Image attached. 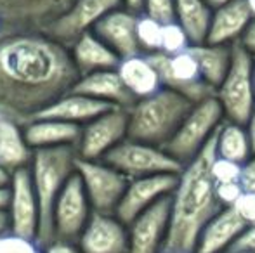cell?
Returning a JSON list of instances; mask_svg holds the SVG:
<instances>
[{
	"label": "cell",
	"instance_id": "cell-1",
	"mask_svg": "<svg viewBox=\"0 0 255 253\" xmlns=\"http://www.w3.org/2000/svg\"><path fill=\"white\" fill-rule=\"evenodd\" d=\"M80 78L71 52L45 33L0 37V113L24 125Z\"/></svg>",
	"mask_w": 255,
	"mask_h": 253
},
{
	"label": "cell",
	"instance_id": "cell-2",
	"mask_svg": "<svg viewBox=\"0 0 255 253\" xmlns=\"http://www.w3.org/2000/svg\"><path fill=\"white\" fill-rule=\"evenodd\" d=\"M215 134L203 151L179 173V184L172 194L170 227L163 252L195 253L205 226L222 210L212 177V163L217 156Z\"/></svg>",
	"mask_w": 255,
	"mask_h": 253
},
{
	"label": "cell",
	"instance_id": "cell-3",
	"mask_svg": "<svg viewBox=\"0 0 255 253\" xmlns=\"http://www.w3.org/2000/svg\"><path fill=\"white\" fill-rule=\"evenodd\" d=\"M191 108L189 99L165 87L149 97L137 99L127 108L128 139L165 148Z\"/></svg>",
	"mask_w": 255,
	"mask_h": 253
},
{
	"label": "cell",
	"instance_id": "cell-4",
	"mask_svg": "<svg viewBox=\"0 0 255 253\" xmlns=\"http://www.w3.org/2000/svg\"><path fill=\"white\" fill-rule=\"evenodd\" d=\"M77 149L75 148H51L33 149L30 162V173L40 206V229L37 243L42 248L54 241L52 212L57 196L66 182L77 172Z\"/></svg>",
	"mask_w": 255,
	"mask_h": 253
},
{
	"label": "cell",
	"instance_id": "cell-5",
	"mask_svg": "<svg viewBox=\"0 0 255 253\" xmlns=\"http://www.w3.org/2000/svg\"><path fill=\"white\" fill-rule=\"evenodd\" d=\"M224 120V109L217 95L196 102L163 149L186 167L203 151Z\"/></svg>",
	"mask_w": 255,
	"mask_h": 253
},
{
	"label": "cell",
	"instance_id": "cell-6",
	"mask_svg": "<svg viewBox=\"0 0 255 253\" xmlns=\"http://www.w3.org/2000/svg\"><path fill=\"white\" fill-rule=\"evenodd\" d=\"M254 61L255 58L240 45V42L233 44L231 68L215 90L226 120L245 127L255 109Z\"/></svg>",
	"mask_w": 255,
	"mask_h": 253
},
{
	"label": "cell",
	"instance_id": "cell-7",
	"mask_svg": "<svg viewBox=\"0 0 255 253\" xmlns=\"http://www.w3.org/2000/svg\"><path fill=\"white\" fill-rule=\"evenodd\" d=\"M104 162L115 167L130 180L141 179V177L163 175V173L179 175L184 169V165H181L163 148L132 141V139H125L113 151L108 153Z\"/></svg>",
	"mask_w": 255,
	"mask_h": 253
},
{
	"label": "cell",
	"instance_id": "cell-8",
	"mask_svg": "<svg viewBox=\"0 0 255 253\" xmlns=\"http://www.w3.org/2000/svg\"><path fill=\"white\" fill-rule=\"evenodd\" d=\"M146 56L156 68L161 85L165 88L179 92L193 104L215 95V88L203 80L198 61L189 52V49L175 56H168L165 52H154Z\"/></svg>",
	"mask_w": 255,
	"mask_h": 253
},
{
	"label": "cell",
	"instance_id": "cell-9",
	"mask_svg": "<svg viewBox=\"0 0 255 253\" xmlns=\"http://www.w3.org/2000/svg\"><path fill=\"white\" fill-rule=\"evenodd\" d=\"M77 173L82 179L84 189L99 213H115L124 198L130 179L118 172L104 160H77Z\"/></svg>",
	"mask_w": 255,
	"mask_h": 253
},
{
	"label": "cell",
	"instance_id": "cell-10",
	"mask_svg": "<svg viewBox=\"0 0 255 253\" xmlns=\"http://www.w3.org/2000/svg\"><path fill=\"white\" fill-rule=\"evenodd\" d=\"M71 2L73 0H0L3 35L45 33Z\"/></svg>",
	"mask_w": 255,
	"mask_h": 253
},
{
	"label": "cell",
	"instance_id": "cell-11",
	"mask_svg": "<svg viewBox=\"0 0 255 253\" xmlns=\"http://www.w3.org/2000/svg\"><path fill=\"white\" fill-rule=\"evenodd\" d=\"M125 139H128L127 109L111 108L82 125L77 155L82 160H104Z\"/></svg>",
	"mask_w": 255,
	"mask_h": 253
},
{
	"label": "cell",
	"instance_id": "cell-12",
	"mask_svg": "<svg viewBox=\"0 0 255 253\" xmlns=\"http://www.w3.org/2000/svg\"><path fill=\"white\" fill-rule=\"evenodd\" d=\"M92 205L87 198V192L84 189L82 179L78 173L66 182L61 194L57 196L56 205L52 212V234L54 240L70 241L77 243L80 234L84 233L85 226L91 220Z\"/></svg>",
	"mask_w": 255,
	"mask_h": 253
},
{
	"label": "cell",
	"instance_id": "cell-13",
	"mask_svg": "<svg viewBox=\"0 0 255 253\" xmlns=\"http://www.w3.org/2000/svg\"><path fill=\"white\" fill-rule=\"evenodd\" d=\"M124 7V0H73L71 5L47 28L45 35L70 49L89 33L111 10Z\"/></svg>",
	"mask_w": 255,
	"mask_h": 253
},
{
	"label": "cell",
	"instance_id": "cell-14",
	"mask_svg": "<svg viewBox=\"0 0 255 253\" xmlns=\"http://www.w3.org/2000/svg\"><path fill=\"white\" fill-rule=\"evenodd\" d=\"M7 212L10 217V233L37 241L40 229V206L28 167L10 175Z\"/></svg>",
	"mask_w": 255,
	"mask_h": 253
},
{
	"label": "cell",
	"instance_id": "cell-15",
	"mask_svg": "<svg viewBox=\"0 0 255 253\" xmlns=\"http://www.w3.org/2000/svg\"><path fill=\"white\" fill-rule=\"evenodd\" d=\"M172 213V194L160 199L128 224V253H161Z\"/></svg>",
	"mask_w": 255,
	"mask_h": 253
},
{
	"label": "cell",
	"instance_id": "cell-16",
	"mask_svg": "<svg viewBox=\"0 0 255 253\" xmlns=\"http://www.w3.org/2000/svg\"><path fill=\"white\" fill-rule=\"evenodd\" d=\"M177 184L179 175H174V173L132 179L128 182L127 191H125L115 215L128 226L135 217L141 215L144 210H148L154 203L174 194Z\"/></svg>",
	"mask_w": 255,
	"mask_h": 253
},
{
	"label": "cell",
	"instance_id": "cell-17",
	"mask_svg": "<svg viewBox=\"0 0 255 253\" xmlns=\"http://www.w3.org/2000/svg\"><path fill=\"white\" fill-rule=\"evenodd\" d=\"M77 245L82 253H128V227L115 213L94 212Z\"/></svg>",
	"mask_w": 255,
	"mask_h": 253
},
{
	"label": "cell",
	"instance_id": "cell-18",
	"mask_svg": "<svg viewBox=\"0 0 255 253\" xmlns=\"http://www.w3.org/2000/svg\"><path fill=\"white\" fill-rule=\"evenodd\" d=\"M137 17L139 14L120 7L106 14L92 31L120 59L139 56L142 52L137 42Z\"/></svg>",
	"mask_w": 255,
	"mask_h": 253
},
{
	"label": "cell",
	"instance_id": "cell-19",
	"mask_svg": "<svg viewBox=\"0 0 255 253\" xmlns=\"http://www.w3.org/2000/svg\"><path fill=\"white\" fill-rule=\"evenodd\" d=\"M71 92L87 95L96 101L106 102L115 108H130L135 102L134 95L127 90L125 84L122 82L118 70H103L96 73L82 75L75 82Z\"/></svg>",
	"mask_w": 255,
	"mask_h": 253
},
{
	"label": "cell",
	"instance_id": "cell-20",
	"mask_svg": "<svg viewBox=\"0 0 255 253\" xmlns=\"http://www.w3.org/2000/svg\"><path fill=\"white\" fill-rule=\"evenodd\" d=\"M254 19L247 0H231L215 7L212 14L207 44L233 45L242 38L243 31Z\"/></svg>",
	"mask_w": 255,
	"mask_h": 253
},
{
	"label": "cell",
	"instance_id": "cell-21",
	"mask_svg": "<svg viewBox=\"0 0 255 253\" xmlns=\"http://www.w3.org/2000/svg\"><path fill=\"white\" fill-rule=\"evenodd\" d=\"M111 108H115V106H110L106 102L96 101L92 97H87V95H82L70 90L68 94L61 95L59 99L51 102L40 113H37L33 118L59 120V122L75 123V125L82 127Z\"/></svg>",
	"mask_w": 255,
	"mask_h": 253
},
{
	"label": "cell",
	"instance_id": "cell-22",
	"mask_svg": "<svg viewBox=\"0 0 255 253\" xmlns=\"http://www.w3.org/2000/svg\"><path fill=\"white\" fill-rule=\"evenodd\" d=\"M245 229L247 224L235 212V208H222L205 226L195 253H228Z\"/></svg>",
	"mask_w": 255,
	"mask_h": 253
},
{
	"label": "cell",
	"instance_id": "cell-23",
	"mask_svg": "<svg viewBox=\"0 0 255 253\" xmlns=\"http://www.w3.org/2000/svg\"><path fill=\"white\" fill-rule=\"evenodd\" d=\"M82 127L49 118H31L24 123V135L31 149L75 148L80 141Z\"/></svg>",
	"mask_w": 255,
	"mask_h": 253
},
{
	"label": "cell",
	"instance_id": "cell-24",
	"mask_svg": "<svg viewBox=\"0 0 255 253\" xmlns=\"http://www.w3.org/2000/svg\"><path fill=\"white\" fill-rule=\"evenodd\" d=\"M33 149L24 135V125L0 113V165L14 173L30 167Z\"/></svg>",
	"mask_w": 255,
	"mask_h": 253
},
{
	"label": "cell",
	"instance_id": "cell-25",
	"mask_svg": "<svg viewBox=\"0 0 255 253\" xmlns=\"http://www.w3.org/2000/svg\"><path fill=\"white\" fill-rule=\"evenodd\" d=\"M70 52L80 77L103 70H117L122 61L94 31L82 35L70 47Z\"/></svg>",
	"mask_w": 255,
	"mask_h": 253
},
{
	"label": "cell",
	"instance_id": "cell-26",
	"mask_svg": "<svg viewBox=\"0 0 255 253\" xmlns=\"http://www.w3.org/2000/svg\"><path fill=\"white\" fill-rule=\"evenodd\" d=\"M117 70L122 82L125 84L127 90L134 95L135 101L149 97L163 88L156 68L153 66V63L146 54L122 59Z\"/></svg>",
	"mask_w": 255,
	"mask_h": 253
},
{
	"label": "cell",
	"instance_id": "cell-27",
	"mask_svg": "<svg viewBox=\"0 0 255 253\" xmlns=\"http://www.w3.org/2000/svg\"><path fill=\"white\" fill-rule=\"evenodd\" d=\"M189 52L198 61L203 80L217 90L231 68L233 45H214L205 42V44L191 45Z\"/></svg>",
	"mask_w": 255,
	"mask_h": 253
},
{
	"label": "cell",
	"instance_id": "cell-28",
	"mask_svg": "<svg viewBox=\"0 0 255 253\" xmlns=\"http://www.w3.org/2000/svg\"><path fill=\"white\" fill-rule=\"evenodd\" d=\"M175 21L184 28L193 45L205 44L210 30L214 7L208 0H174Z\"/></svg>",
	"mask_w": 255,
	"mask_h": 253
},
{
	"label": "cell",
	"instance_id": "cell-29",
	"mask_svg": "<svg viewBox=\"0 0 255 253\" xmlns=\"http://www.w3.org/2000/svg\"><path fill=\"white\" fill-rule=\"evenodd\" d=\"M215 148H217V156L231 160L240 165H245L252 156H255L247 127L228 120L222 122L215 134Z\"/></svg>",
	"mask_w": 255,
	"mask_h": 253
},
{
	"label": "cell",
	"instance_id": "cell-30",
	"mask_svg": "<svg viewBox=\"0 0 255 253\" xmlns=\"http://www.w3.org/2000/svg\"><path fill=\"white\" fill-rule=\"evenodd\" d=\"M161 30L160 21L141 12L137 17V42L142 54H154L161 51Z\"/></svg>",
	"mask_w": 255,
	"mask_h": 253
},
{
	"label": "cell",
	"instance_id": "cell-31",
	"mask_svg": "<svg viewBox=\"0 0 255 253\" xmlns=\"http://www.w3.org/2000/svg\"><path fill=\"white\" fill-rule=\"evenodd\" d=\"M191 40H189L188 33L184 31V28L177 23V21H172V23H165L163 30H161V51L168 56L181 54V52L188 51L191 47Z\"/></svg>",
	"mask_w": 255,
	"mask_h": 253
},
{
	"label": "cell",
	"instance_id": "cell-32",
	"mask_svg": "<svg viewBox=\"0 0 255 253\" xmlns=\"http://www.w3.org/2000/svg\"><path fill=\"white\" fill-rule=\"evenodd\" d=\"M243 165L231 160L215 156L214 163H212V177H214L215 184H224V182H240L242 177Z\"/></svg>",
	"mask_w": 255,
	"mask_h": 253
},
{
	"label": "cell",
	"instance_id": "cell-33",
	"mask_svg": "<svg viewBox=\"0 0 255 253\" xmlns=\"http://www.w3.org/2000/svg\"><path fill=\"white\" fill-rule=\"evenodd\" d=\"M0 253H42V247L35 240L7 233L0 236Z\"/></svg>",
	"mask_w": 255,
	"mask_h": 253
},
{
	"label": "cell",
	"instance_id": "cell-34",
	"mask_svg": "<svg viewBox=\"0 0 255 253\" xmlns=\"http://www.w3.org/2000/svg\"><path fill=\"white\" fill-rule=\"evenodd\" d=\"M142 12L160 21L161 24L175 21V2L174 0H144Z\"/></svg>",
	"mask_w": 255,
	"mask_h": 253
},
{
	"label": "cell",
	"instance_id": "cell-35",
	"mask_svg": "<svg viewBox=\"0 0 255 253\" xmlns=\"http://www.w3.org/2000/svg\"><path fill=\"white\" fill-rule=\"evenodd\" d=\"M242 194H243V187L240 182L215 184V196H217L222 208H233Z\"/></svg>",
	"mask_w": 255,
	"mask_h": 253
},
{
	"label": "cell",
	"instance_id": "cell-36",
	"mask_svg": "<svg viewBox=\"0 0 255 253\" xmlns=\"http://www.w3.org/2000/svg\"><path fill=\"white\" fill-rule=\"evenodd\" d=\"M233 208L242 217L247 226H254L255 224V194L254 192H243Z\"/></svg>",
	"mask_w": 255,
	"mask_h": 253
},
{
	"label": "cell",
	"instance_id": "cell-37",
	"mask_svg": "<svg viewBox=\"0 0 255 253\" xmlns=\"http://www.w3.org/2000/svg\"><path fill=\"white\" fill-rule=\"evenodd\" d=\"M238 252H254L255 253V224L247 226V229L238 236V240L233 243L228 253H238Z\"/></svg>",
	"mask_w": 255,
	"mask_h": 253
},
{
	"label": "cell",
	"instance_id": "cell-38",
	"mask_svg": "<svg viewBox=\"0 0 255 253\" xmlns=\"http://www.w3.org/2000/svg\"><path fill=\"white\" fill-rule=\"evenodd\" d=\"M240 184L243 187V192H254L255 194V156L249 160L242 169Z\"/></svg>",
	"mask_w": 255,
	"mask_h": 253
},
{
	"label": "cell",
	"instance_id": "cell-39",
	"mask_svg": "<svg viewBox=\"0 0 255 253\" xmlns=\"http://www.w3.org/2000/svg\"><path fill=\"white\" fill-rule=\"evenodd\" d=\"M44 253H82L77 243H70V241H59L54 240L47 247L42 248Z\"/></svg>",
	"mask_w": 255,
	"mask_h": 253
},
{
	"label": "cell",
	"instance_id": "cell-40",
	"mask_svg": "<svg viewBox=\"0 0 255 253\" xmlns=\"http://www.w3.org/2000/svg\"><path fill=\"white\" fill-rule=\"evenodd\" d=\"M238 42L250 56H254L255 58V17L250 21V24L247 26V30L243 31L242 38H240Z\"/></svg>",
	"mask_w": 255,
	"mask_h": 253
},
{
	"label": "cell",
	"instance_id": "cell-41",
	"mask_svg": "<svg viewBox=\"0 0 255 253\" xmlns=\"http://www.w3.org/2000/svg\"><path fill=\"white\" fill-rule=\"evenodd\" d=\"M10 233V217L7 208H0V236Z\"/></svg>",
	"mask_w": 255,
	"mask_h": 253
},
{
	"label": "cell",
	"instance_id": "cell-42",
	"mask_svg": "<svg viewBox=\"0 0 255 253\" xmlns=\"http://www.w3.org/2000/svg\"><path fill=\"white\" fill-rule=\"evenodd\" d=\"M124 7L135 14H141L144 9V0H124Z\"/></svg>",
	"mask_w": 255,
	"mask_h": 253
},
{
	"label": "cell",
	"instance_id": "cell-43",
	"mask_svg": "<svg viewBox=\"0 0 255 253\" xmlns=\"http://www.w3.org/2000/svg\"><path fill=\"white\" fill-rule=\"evenodd\" d=\"M247 130H249V135H250V142H252V149H254V155H255V109L250 116L249 123H247Z\"/></svg>",
	"mask_w": 255,
	"mask_h": 253
},
{
	"label": "cell",
	"instance_id": "cell-44",
	"mask_svg": "<svg viewBox=\"0 0 255 253\" xmlns=\"http://www.w3.org/2000/svg\"><path fill=\"white\" fill-rule=\"evenodd\" d=\"M10 175H12V173L7 172V170L3 169L2 165H0V187H9V184H10Z\"/></svg>",
	"mask_w": 255,
	"mask_h": 253
},
{
	"label": "cell",
	"instance_id": "cell-45",
	"mask_svg": "<svg viewBox=\"0 0 255 253\" xmlns=\"http://www.w3.org/2000/svg\"><path fill=\"white\" fill-rule=\"evenodd\" d=\"M9 205V187H0V208H7Z\"/></svg>",
	"mask_w": 255,
	"mask_h": 253
},
{
	"label": "cell",
	"instance_id": "cell-46",
	"mask_svg": "<svg viewBox=\"0 0 255 253\" xmlns=\"http://www.w3.org/2000/svg\"><path fill=\"white\" fill-rule=\"evenodd\" d=\"M228 2H231V0H208V3H210L212 7H219V5H222V3H228Z\"/></svg>",
	"mask_w": 255,
	"mask_h": 253
},
{
	"label": "cell",
	"instance_id": "cell-47",
	"mask_svg": "<svg viewBox=\"0 0 255 253\" xmlns=\"http://www.w3.org/2000/svg\"><path fill=\"white\" fill-rule=\"evenodd\" d=\"M247 3H249L250 12H252V16L255 17V0H247Z\"/></svg>",
	"mask_w": 255,
	"mask_h": 253
},
{
	"label": "cell",
	"instance_id": "cell-48",
	"mask_svg": "<svg viewBox=\"0 0 255 253\" xmlns=\"http://www.w3.org/2000/svg\"><path fill=\"white\" fill-rule=\"evenodd\" d=\"M254 90H255V61H254Z\"/></svg>",
	"mask_w": 255,
	"mask_h": 253
},
{
	"label": "cell",
	"instance_id": "cell-49",
	"mask_svg": "<svg viewBox=\"0 0 255 253\" xmlns=\"http://www.w3.org/2000/svg\"><path fill=\"white\" fill-rule=\"evenodd\" d=\"M3 35V30H2V21H0V37Z\"/></svg>",
	"mask_w": 255,
	"mask_h": 253
},
{
	"label": "cell",
	"instance_id": "cell-50",
	"mask_svg": "<svg viewBox=\"0 0 255 253\" xmlns=\"http://www.w3.org/2000/svg\"><path fill=\"white\" fill-rule=\"evenodd\" d=\"M161 253H181V252H161Z\"/></svg>",
	"mask_w": 255,
	"mask_h": 253
},
{
	"label": "cell",
	"instance_id": "cell-51",
	"mask_svg": "<svg viewBox=\"0 0 255 253\" xmlns=\"http://www.w3.org/2000/svg\"><path fill=\"white\" fill-rule=\"evenodd\" d=\"M238 253H254V252H238Z\"/></svg>",
	"mask_w": 255,
	"mask_h": 253
},
{
	"label": "cell",
	"instance_id": "cell-52",
	"mask_svg": "<svg viewBox=\"0 0 255 253\" xmlns=\"http://www.w3.org/2000/svg\"><path fill=\"white\" fill-rule=\"evenodd\" d=\"M42 253H44V252H42Z\"/></svg>",
	"mask_w": 255,
	"mask_h": 253
}]
</instances>
